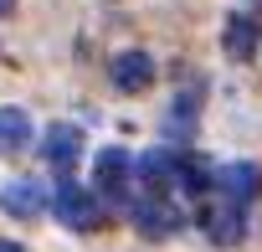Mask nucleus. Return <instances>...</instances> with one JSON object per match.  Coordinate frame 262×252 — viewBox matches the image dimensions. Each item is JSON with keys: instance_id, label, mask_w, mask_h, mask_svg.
I'll list each match as a JSON object with an SVG mask.
<instances>
[{"instance_id": "f257e3e1", "label": "nucleus", "mask_w": 262, "mask_h": 252, "mask_svg": "<svg viewBox=\"0 0 262 252\" xmlns=\"http://www.w3.org/2000/svg\"><path fill=\"white\" fill-rule=\"evenodd\" d=\"M52 216H57L67 232H93L103 211H98V196H93V191H82V185L62 180V185L52 191Z\"/></svg>"}, {"instance_id": "f03ea898", "label": "nucleus", "mask_w": 262, "mask_h": 252, "mask_svg": "<svg viewBox=\"0 0 262 252\" xmlns=\"http://www.w3.org/2000/svg\"><path fill=\"white\" fill-rule=\"evenodd\" d=\"M128 221H134V232L139 237H149V242H165V237H175L180 232V211L165 201V196H139V201H128Z\"/></svg>"}, {"instance_id": "7ed1b4c3", "label": "nucleus", "mask_w": 262, "mask_h": 252, "mask_svg": "<svg viewBox=\"0 0 262 252\" xmlns=\"http://www.w3.org/2000/svg\"><path fill=\"white\" fill-rule=\"evenodd\" d=\"M108 72H113V88H118V93H144V88L155 82V57L139 52V47H128V52L113 57Z\"/></svg>"}, {"instance_id": "20e7f679", "label": "nucleus", "mask_w": 262, "mask_h": 252, "mask_svg": "<svg viewBox=\"0 0 262 252\" xmlns=\"http://www.w3.org/2000/svg\"><path fill=\"white\" fill-rule=\"evenodd\" d=\"M134 180H139L149 196H165V191L180 180V160H175V155H165V150H149V155H139V160H134Z\"/></svg>"}, {"instance_id": "39448f33", "label": "nucleus", "mask_w": 262, "mask_h": 252, "mask_svg": "<svg viewBox=\"0 0 262 252\" xmlns=\"http://www.w3.org/2000/svg\"><path fill=\"white\" fill-rule=\"evenodd\" d=\"M216 191H221L226 201L247 206V201H257V196H262V170H257V165H247V160L221 165V170H216Z\"/></svg>"}, {"instance_id": "423d86ee", "label": "nucleus", "mask_w": 262, "mask_h": 252, "mask_svg": "<svg viewBox=\"0 0 262 252\" xmlns=\"http://www.w3.org/2000/svg\"><path fill=\"white\" fill-rule=\"evenodd\" d=\"M242 232H247V216H242V206L221 196V201L206 211V237H211L216 247H236V242H242Z\"/></svg>"}, {"instance_id": "0eeeda50", "label": "nucleus", "mask_w": 262, "mask_h": 252, "mask_svg": "<svg viewBox=\"0 0 262 252\" xmlns=\"http://www.w3.org/2000/svg\"><path fill=\"white\" fill-rule=\"evenodd\" d=\"M77 155H82V134L72 129V123H52L47 139H41V160H47L52 170H72Z\"/></svg>"}, {"instance_id": "6e6552de", "label": "nucleus", "mask_w": 262, "mask_h": 252, "mask_svg": "<svg viewBox=\"0 0 262 252\" xmlns=\"http://www.w3.org/2000/svg\"><path fill=\"white\" fill-rule=\"evenodd\" d=\"M128 175H134V165H128L123 150H103V155L93 160V185H98L103 196H123Z\"/></svg>"}, {"instance_id": "1a4fd4ad", "label": "nucleus", "mask_w": 262, "mask_h": 252, "mask_svg": "<svg viewBox=\"0 0 262 252\" xmlns=\"http://www.w3.org/2000/svg\"><path fill=\"white\" fill-rule=\"evenodd\" d=\"M0 206H6L11 216H41V206H47V191H41L36 180H11L6 191H0Z\"/></svg>"}, {"instance_id": "9d476101", "label": "nucleus", "mask_w": 262, "mask_h": 252, "mask_svg": "<svg viewBox=\"0 0 262 252\" xmlns=\"http://www.w3.org/2000/svg\"><path fill=\"white\" fill-rule=\"evenodd\" d=\"M257 11H236L231 21H226V52L236 57V62H247L252 52H257Z\"/></svg>"}, {"instance_id": "9b49d317", "label": "nucleus", "mask_w": 262, "mask_h": 252, "mask_svg": "<svg viewBox=\"0 0 262 252\" xmlns=\"http://www.w3.org/2000/svg\"><path fill=\"white\" fill-rule=\"evenodd\" d=\"M31 144V118L26 108H0V155H21Z\"/></svg>"}, {"instance_id": "f8f14e48", "label": "nucleus", "mask_w": 262, "mask_h": 252, "mask_svg": "<svg viewBox=\"0 0 262 252\" xmlns=\"http://www.w3.org/2000/svg\"><path fill=\"white\" fill-rule=\"evenodd\" d=\"M180 191H190V196H201L206 185H216V175H206V165L201 160H180V180H175Z\"/></svg>"}, {"instance_id": "ddd939ff", "label": "nucleus", "mask_w": 262, "mask_h": 252, "mask_svg": "<svg viewBox=\"0 0 262 252\" xmlns=\"http://www.w3.org/2000/svg\"><path fill=\"white\" fill-rule=\"evenodd\" d=\"M0 252H26V247L21 242H0Z\"/></svg>"}, {"instance_id": "4468645a", "label": "nucleus", "mask_w": 262, "mask_h": 252, "mask_svg": "<svg viewBox=\"0 0 262 252\" xmlns=\"http://www.w3.org/2000/svg\"><path fill=\"white\" fill-rule=\"evenodd\" d=\"M6 11H11V0H0V16H6Z\"/></svg>"}]
</instances>
